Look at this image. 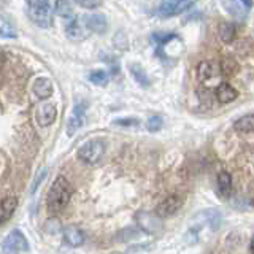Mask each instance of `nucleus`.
Masks as SVG:
<instances>
[{"instance_id": "nucleus-1", "label": "nucleus", "mask_w": 254, "mask_h": 254, "mask_svg": "<svg viewBox=\"0 0 254 254\" xmlns=\"http://www.w3.org/2000/svg\"><path fill=\"white\" fill-rule=\"evenodd\" d=\"M71 194H73V188H71L70 183L64 177H58L54 180L53 186L50 188V192H48V198H46L48 210L53 213L62 211L68 205Z\"/></svg>"}, {"instance_id": "nucleus-2", "label": "nucleus", "mask_w": 254, "mask_h": 254, "mask_svg": "<svg viewBox=\"0 0 254 254\" xmlns=\"http://www.w3.org/2000/svg\"><path fill=\"white\" fill-rule=\"evenodd\" d=\"M105 148L107 146H105V141L103 140H99V138L89 140L78 149V159L87 165L97 164L103 157V154H105Z\"/></svg>"}, {"instance_id": "nucleus-3", "label": "nucleus", "mask_w": 254, "mask_h": 254, "mask_svg": "<svg viewBox=\"0 0 254 254\" xmlns=\"http://www.w3.org/2000/svg\"><path fill=\"white\" fill-rule=\"evenodd\" d=\"M29 250V242L21 230H13L2 242V251L5 254H21Z\"/></svg>"}, {"instance_id": "nucleus-4", "label": "nucleus", "mask_w": 254, "mask_h": 254, "mask_svg": "<svg viewBox=\"0 0 254 254\" xmlns=\"http://www.w3.org/2000/svg\"><path fill=\"white\" fill-rule=\"evenodd\" d=\"M183 202H185V198L180 194H172L169 197H165L164 200L156 206V216L161 219L170 218L172 214H175L181 208Z\"/></svg>"}, {"instance_id": "nucleus-5", "label": "nucleus", "mask_w": 254, "mask_h": 254, "mask_svg": "<svg viewBox=\"0 0 254 254\" xmlns=\"http://www.w3.org/2000/svg\"><path fill=\"white\" fill-rule=\"evenodd\" d=\"M35 118H37V123L40 127H48L56 121V118H58V110H56L53 103H43V105H40L37 108Z\"/></svg>"}, {"instance_id": "nucleus-6", "label": "nucleus", "mask_w": 254, "mask_h": 254, "mask_svg": "<svg viewBox=\"0 0 254 254\" xmlns=\"http://www.w3.org/2000/svg\"><path fill=\"white\" fill-rule=\"evenodd\" d=\"M84 26L87 27V32H95V34H105L108 29V22L107 18L103 14L99 13H92V14H86L84 18Z\"/></svg>"}, {"instance_id": "nucleus-7", "label": "nucleus", "mask_w": 254, "mask_h": 254, "mask_svg": "<svg viewBox=\"0 0 254 254\" xmlns=\"http://www.w3.org/2000/svg\"><path fill=\"white\" fill-rule=\"evenodd\" d=\"M222 75L221 73V67L216 62H200L197 67V78L200 79L202 83L211 81L213 78H216Z\"/></svg>"}, {"instance_id": "nucleus-8", "label": "nucleus", "mask_w": 254, "mask_h": 254, "mask_svg": "<svg viewBox=\"0 0 254 254\" xmlns=\"http://www.w3.org/2000/svg\"><path fill=\"white\" fill-rule=\"evenodd\" d=\"M84 111H86V103H79L73 108L68 123H67V133L73 135L78 129H81V126L84 123Z\"/></svg>"}, {"instance_id": "nucleus-9", "label": "nucleus", "mask_w": 254, "mask_h": 254, "mask_svg": "<svg viewBox=\"0 0 254 254\" xmlns=\"http://www.w3.org/2000/svg\"><path fill=\"white\" fill-rule=\"evenodd\" d=\"M64 242H65L71 248L81 246L84 243V232L76 226H68L64 229Z\"/></svg>"}, {"instance_id": "nucleus-10", "label": "nucleus", "mask_w": 254, "mask_h": 254, "mask_svg": "<svg viewBox=\"0 0 254 254\" xmlns=\"http://www.w3.org/2000/svg\"><path fill=\"white\" fill-rule=\"evenodd\" d=\"M18 206V198L16 197H5L2 202H0V226L5 224V222L13 216V213Z\"/></svg>"}, {"instance_id": "nucleus-11", "label": "nucleus", "mask_w": 254, "mask_h": 254, "mask_svg": "<svg viewBox=\"0 0 254 254\" xmlns=\"http://www.w3.org/2000/svg\"><path fill=\"white\" fill-rule=\"evenodd\" d=\"M238 97V92L237 89H234L232 86L229 83H221L216 87V99L219 103H229V102H234Z\"/></svg>"}, {"instance_id": "nucleus-12", "label": "nucleus", "mask_w": 254, "mask_h": 254, "mask_svg": "<svg viewBox=\"0 0 254 254\" xmlns=\"http://www.w3.org/2000/svg\"><path fill=\"white\" fill-rule=\"evenodd\" d=\"M53 83L48 78H38L34 83V92L38 99H48L53 95Z\"/></svg>"}, {"instance_id": "nucleus-13", "label": "nucleus", "mask_w": 254, "mask_h": 254, "mask_svg": "<svg viewBox=\"0 0 254 254\" xmlns=\"http://www.w3.org/2000/svg\"><path fill=\"white\" fill-rule=\"evenodd\" d=\"M65 34L71 40H84L87 37V30L83 29V26L76 19H73L65 26Z\"/></svg>"}, {"instance_id": "nucleus-14", "label": "nucleus", "mask_w": 254, "mask_h": 254, "mask_svg": "<svg viewBox=\"0 0 254 254\" xmlns=\"http://www.w3.org/2000/svg\"><path fill=\"white\" fill-rule=\"evenodd\" d=\"M218 190L221 197H229L232 190V177L227 172H221L218 175Z\"/></svg>"}, {"instance_id": "nucleus-15", "label": "nucleus", "mask_w": 254, "mask_h": 254, "mask_svg": "<svg viewBox=\"0 0 254 254\" xmlns=\"http://www.w3.org/2000/svg\"><path fill=\"white\" fill-rule=\"evenodd\" d=\"M129 68H130L132 76L135 78V81H137L138 84H141L143 87L149 86V76H148V73H146L145 68H143L141 65H138V64H132Z\"/></svg>"}, {"instance_id": "nucleus-16", "label": "nucleus", "mask_w": 254, "mask_h": 254, "mask_svg": "<svg viewBox=\"0 0 254 254\" xmlns=\"http://www.w3.org/2000/svg\"><path fill=\"white\" fill-rule=\"evenodd\" d=\"M234 129L238 132H245V133H250L254 129V116L253 115H246L242 116L240 119H237L234 123Z\"/></svg>"}, {"instance_id": "nucleus-17", "label": "nucleus", "mask_w": 254, "mask_h": 254, "mask_svg": "<svg viewBox=\"0 0 254 254\" xmlns=\"http://www.w3.org/2000/svg\"><path fill=\"white\" fill-rule=\"evenodd\" d=\"M54 13L59 14L61 18H71L73 16V8H71L68 0H56Z\"/></svg>"}, {"instance_id": "nucleus-18", "label": "nucleus", "mask_w": 254, "mask_h": 254, "mask_svg": "<svg viewBox=\"0 0 254 254\" xmlns=\"http://www.w3.org/2000/svg\"><path fill=\"white\" fill-rule=\"evenodd\" d=\"M235 35H237V29H235L234 24H230V22H222L221 24V27H219V37H221L222 42L230 43L235 38Z\"/></svg>"}, {"instance_id": "nucleus-19", "label": "nucleus", "mask_w": 254, "mask_h": 254, "mask_svg": "<svg viewBox=\"0 0 254 254\" xmlns=\"http://www.w3.org/2000/svg\"><path fill=\"white\" fill-rule=\"evenodd\" d=\"M0 37L2 38H16L18 32H16L14 26L11 22H8L3 16H0Z\"/></svg>"}, {"instance_id": "nucleus-20", "label": "nucleus", "mask_w": 254, "mask_h": 254, "mask_svg": "<svg viewBox=\"0 0 254 254\" xmlns=\"http://www.w3.org/2000/svg\"><path fill=\"white\" fill-rule=\"evenodd\" d=\"M89 81L95 86H107L108 84V73L103 70H95L89 73Z\"/></svg>"}, {"instance_id": "nucleus-21", "label": "nucleus", "mask_w": 254, "mask_h": 254, "mask_svg": "<svg viewBox=\"0 0 254 254\" xmlns=\"http://www.w3.org/2000/svg\"><path fill=\"white\" fill-rule=\"evenodd\" d=\"M175 10H177V0H165L161 5V8H159V14H161L162 18H170V16L177 14Z\"/></svg>"}, {"instance_id": "nucleus-22", "label": "nucleus", "mask_w": 254, "mask_h": 254, "mask_svg": "<svg viewBox=\"0 0 254 254\" xmlns=\"http://www.w3.org/2000/svg\"><path fill=\"white\" fill-rule=\"evenodd\" d=\"M46 173H48V169H42V170H38L37 175H35V178H34V183H32V188H30V194L34 195L37 192V189L38 186L42 185L43 180L46 178Z\"/></svg>"}, {"instance_id": "nucleus-23", "label": "nucleus", "mask_w": 254, "mask_h": 254, "mask_svg": "<svg viewBox=\"0 0 254 254\" xmlns=\"http://www.w3.org/2000/svg\"><path fill=\"white\" fill-rule=\"evenodd\" d=\"M162 124H164V121L161 116H151L146 123V127L149 132H157L162 129Z\"/></svg>"}, {"instance_id": "nucleus-24", "label": "nucleus", "mask_w": 254, "mask_h": 254, "mask_svg": "<svg viewBox=\"0 0 254 254\" xmlns=\"http://www.w3.org/2000/svg\"><path fill=\"white\" fill-rule=\"evenodd\" d=\"M29 10H37V8L50 6V0H26Z\"/></svg>"}, {"instance_id": "nucleus-25", "label": "nucleus", "mask_w": 254, "mask_h": 254, "mask_svg": "<svg viewBox=\"0 0 254 254\" xmlns=\"http://www.w3.org/2000/svg\"><path fill=\"white\" fill-rule=\"evenodd\" d=\"M75 2L83 6V8H89V10H92V8H97L100 5V0H75Z\"/></svg>"}, {"instance_id": "nucleus-26", "label": "nucleus", "mask_w": 254, "mask_h": 254, "mask_svg": "<svg viewBox=\"0 0 254 254\" xmlns=\"http://www.w3.org/2000/svg\"><path fill=\"white\" fill-rule=\"evenodd\" d=\"M115 124H118V126H138V121L133 118H129V119H118V121H115Z\"/></svg>"}, {"instance_id": "nucleus-27", "label": "nucleus", "mask_w": 254, "mask_h": 254, "mask_svg": "<svg viewBox=\"0 0 254 254\" xmlns=\"http://www.w3.org/2000/svg\"><path fill=\"white\" fill-rule=\"evenodd\" d=\"M238 2L242 3V6H246V8H251L253 6V0H238Z\"/></svg>"}, {"instance_id": "nucleus-28", "label": "nucleus", "mask_w": 254, "mask_h": 254, "mask_svg": "<svg viewBox=\"0 0 254 254\" xmlns=\"http://www.w3.org/2000/svg\"><path fill=\"white\" fill-rule=\"evenodd\" d=\"M3 62H5V56H3V53H2V51H0V68H2Z\"/></svg>"}]
</instances>
